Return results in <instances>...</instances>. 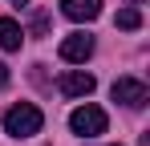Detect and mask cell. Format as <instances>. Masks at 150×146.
<instances>
[{
	"instance_id": "obj_2",
	"label": "cell",
	"mask_w": 150,
	"mask_h": 146,
	"mask_svg": "<svg viewBox=\"0 0 150 146\" xmlns=\"http://www.w3.org/2000/svg\"><path fill=\"white\" fill-rule=\"evenodd\" d=\"M69 130L73 134H81V138H98V134H105V110L101 106H77L73 114H69Z\"/></svg>"
},
{
	"instance_id": "obj_6",
	"label": "cell",
	"mask_w": 150,
	"mask_h": 146,
	"mask_svg": "<svg viewBox=\"0 0 150 146\" xmlns=\"http://www.w3.org/2000/svg\"><path fill=\"white\" fill-rule=\"evenodd\" d=\"M61 12H65L69 21L85 24V21H98V12H101V0H61Z\"/></svg>"
},
{
	"instance_id": "obj_9",
	"label": "cell",
	"mask_w": 150,
	"mask_h": 146,
	"mask_svg": "<svg viewBox=\"0 0 150 146\" xmlns=\"http://www.w3.org/2000/svg\"><path fill=\"white\" fill-rule=\"evenodd\" d=\"M4 85H8V65L0 61V89H4Z\"/></svg>"
},
{
	"instance_id": "obj_4",
	"label": "cell",
	"mask_w": 150,
	"mask_h": 146,
	"mask_svg": "<svg viewBox=\"0 0 150 146\" xmlns=\"http://www.w3.org/2000/svg\"><path fill=\"white\" fill-rule=\"evenodd\" d=\"M89 57H93V37H89V33H69V37L61 41V61L81 65V61H89Z\"/></svg>"
},
{
	"instance_id": "obj_5",
	"label": "cell",
	"mask_w": 150,
	"mask_h": 146,
	"mask_svg": "<svg viewBox=\"0 0 150 146\" xmlns=\"http://www.w3.org/2000/svg\"><path fill=\"white\" fill-rule=\"evenodd\" d=\"M93 73H85V69H69V73H61V81H57V89L65 97H89L93 94Z\"/></svg>"
},
{
	"instance_id": "obj_10",
	"label": "cell",
	"mask_w": 150,
	"mask_h": 146,
	"mask_svg": "<svg viewBox=\"0 0 150 146\" xmlns=\"http://www.w3.org/2000/svg\"><path fill=\"white\" fill-rule=\"evenodd\" d=\"M12 4H16V8H21V4H28V0H12Z\"/></svg>"
},
{
	"instance_id": "obj_7",
	"label": "cell",
	"mask_w": 150,
	"mask_h": 146,
	"mask_svg": "<svg viewBox=\"0 0 150 146\" xmlns=\"http://www.w3.org/2000/svg\"><path fill=\"white\" fill-rule=\"evenodd\" d=\"M21 41H25V28L12 21V16H0V49L4 53H16Z\"/></svg>"
},
{
	"instance_id": "obj_1",
	"label": "cell",
	"mask_w": 150,
	"mask_h": 146,
	"mask_svg": "<svg viewBox=\"0 0 150 146\" xmlns=\"http://www.w3.org/2000/svg\"><path fill=\"white\" fill-rule=\"evenodd\" d=\"M41 126H45V114L33 101H21L4 114V134H12V138H33V134H41Z\"/></svg>"
},
{
	"instance_id": "obj_8",
	"label": "cell",
	"mask_w": 150,
	"mask_h": 146,
	"mask_svg": "<svg viewBox=\"0 0 150 146\" xmlns=\"http://www.w3.org/2000/svg\"><path fill=\"white\" fill-rule=\"evenodd\" d=\"M118 28H126V33H134V28H142V12L130 4V8H122L118 12Z\"/></svg>"
},
{
	"instance_id": "obj_3",
	"label": "cell",
	"mask_w": 150,
	"mask_h": 146,
	"mask_svg": "<svg viewBox=\"0 0 150 146\" xmlns=\"http://www.w3.org/2000/svg\"><path fill=\"white\" fill-rule=\"evenodd\" d=\"M110 97L122 101V106H130V110H142L150 101V89H146V81H138V77H118L110 85Z\"/></svg>"
}]
</instances>
